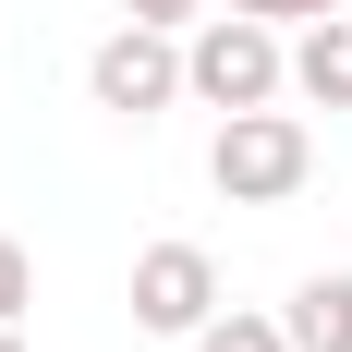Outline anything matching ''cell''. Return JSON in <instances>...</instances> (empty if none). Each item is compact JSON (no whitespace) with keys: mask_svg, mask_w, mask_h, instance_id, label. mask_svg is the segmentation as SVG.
<instances>
[{"mask_svg":"<svg viewBox=\"0 0 352 352\" xmlns=\"http://www.w3.org/2000/svg\"><path fill=\"white\" fill-rule=\"evenodd\" d=\"M280 328H292V352H352V280H328V267H316V280L280 304Z\"/></svg>","mask_w":352,"mask_h":352,"instance_id":"8992f818","label":"cell"},{"mask_svg":"<svg viewBox=\"0 0 352 352\" xmlns=\"http://www.w3.org/2000/svg\"><path fill=\"white\" fill-rule=\"evenodd\" d=\"M304 170H316V134H304L280 98H267V109H219L207 182L231 195V207H292V195H304Z\"/></svg>","mask_w":352,"mask_h":352,"instance_id":"7a4b0ae2","label":"cell"},{"mask_svg":"<svg viewBox=\"0 0 352 352\" xmlns=\"http://www.w3.org/2000/svg\"><path fill=\"white\" fill-rule=\"evenodd\" d=\"M122 12H134V25H170V36H182L195 12H207V0H122Z\"/></svg>","mask_w":352,"mask_h":352,"instance_id":"30bf717a","label":"cell"},{"mask_svg":"<svg viewBox=\"0 0 352 352\" xmlns=\"http://www.w3.org/2000/svg\"><path fill=\"white\" fill-rule=\"evenodd\" d=\"M207 316H219V255H207V243H146V255H134V328L195 340Z\"/></svg>","mask_w":352,"mask_h":352,"instance_id":"277c9868","label":"cell"},{"mask_svg":"<svg viewBox=\"0 0 352 352\" xmlns=\"http://www.w3.org/2000/svg\"><path fill=\"white\" fill-rule=\"evenodd\" d=\"M231 12H255V25H316V12H340V0H231Z\"/></svg>","mask_w":352,"mask_h":352,"instance_id":"9c48e42d","label":"cell"},{"mask_svg":"<svg viewBox=\"0 0 352 352\" xmlns=\"http://www.w3.org/2000/svg\"><path fill=\"white\" fill-rule=\"evenodd\" d=\"M292 85V36L280 25H255V12H195V36H182V98H207V109H267Z\"/></svg>","mask_w":352,"mask_h":352,"instance_id":"6da1fadb","label":"cell"},{"mask_svg":"<svg viewBox=\"0 0 352 352\" xmlns=\"http://www.w3.org/2000/svg\"><path fill=\"white\" fill-rule=\"evenodd\" d=\"M85 98H98V109H122V122H158V109L182 98V36L122 12V25L98 36V61H85Z\"/></svg>","mask_w":352,"mask_h":352,"instance_id":"3957f363","label":"cell"},{"mask_svg":"<svg viewBox=\"0 0 352 352\" xmlns=\"http://www.w3.org/2000/svg\"><path fill=\"white\" fill-rule=\"evenodd\" d=\"M292 98L352 109V12H316V25H292Z\"/></svg>","mask_w":352,"mask_h":352,"instance_id":"5b68a950","label":"cell"},{"mask_svg":"<svg viewBox=\"0 0 352 352\" xmlns=\"http://www.w3.org/2000/svg\"><path fill=\"white\" fill-rule=\"evenodd\" d=\"M25 304H36V267H25V243H12V231H0V316L25 328Z\"/></svg>","mask_w":352,"mask_h":352,"instance_id":"ba28073f","label":"cell"},{"mask_svg":"<svg viewBox=\"0 0 352 352\" xmlns=\"http://www.w3.org/2000/svg\"><path fill=\"white\" fill-rule=\"evenodd\" d=\"M0 352H25V328H12V316H0Z\"/></svg>","mask_w":352,"mask_h":352,"instance_id":"8fae6325","label":"cell"},{"mask_svg":"<svg viewBox=\"0 0 352 352\" xmlns=\"http://www.w3.org/2000/svg\"><path fill=\"white\" fill-rule=\"evenodd\" d=\"M195 352H292V328H280V316H255V304H219V316L195 328Z\"/></svg>","mask_w":352,"mask_h":352,"instance_id":"52a82bcc","label":"cell"}]
</instances>
